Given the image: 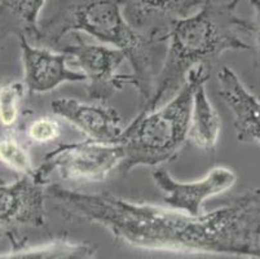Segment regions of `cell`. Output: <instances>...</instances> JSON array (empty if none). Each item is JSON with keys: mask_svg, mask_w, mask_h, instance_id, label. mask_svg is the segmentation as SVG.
I'll return each instance as SVG.
<instances>
[{"mask_svg": "<svg viewBox=\"0 0 260 259\" xmlns=\"http://www.w3.org/2000/svg\"><path fill=\"white\" fill-rule=\"evenodd\" d=\"M78 32L126 54L143 108L154 92L153 49L157 43L141 37L128 25L119 0H53L51 11L39 21L34 42L48 48L57 47L63 37Z\"/></svg>", "mask_w": 260, "mask_h": 259, "instance_id": "obj_3", "label": "cell"}, {"mask_svg": "<svg viewBox=\"0 0 260 259\" xmlns=\"http://www.w3.org/2000/svg\"><path fill=\"white\" fill-rule=\"evenodd\" d=\"M61 52L74 57L82 74L88 82V97L98 103H106L124 85L136 87L132 74H120L119 68L127 60L126 54L114 47L91 44L75 34L73 43L66 44Z\"/></svg>", "mask_w": 260, "mask_h": 259, "instance_id": "obj_6", "label": "cell"}, {"mask_svg": "<svg viewBox=\"0 0 260 259\" xmlns=\"http://www.w3.org/2000/svg\"><path fill=\"white\" fill-rule=\"evenodd\" d=\"M68 217L101 225L135 249L260 258V188L201 215L132 203L112 193L87 194L52 184L47 191Z\"/></svg>", "mask_w": 260, "mask_h": 259, "instance_id": "obj_1", "label": "cell"}, {"mask_svg": "<svg viewBox=\"0 0 260 259\" xmlns=\"http://www.w3.org/2000/svg\"><path fill=\"white\" fill-rule=\"evenodd\" d=\"M23 65V83L30 94H46L68 82H86L82 73L66 65L69 54L53 52L48 47L34 46L26 38H18Z\"/></svg>", "mask_w": 260, "mask_h": 259, "instance_id": "obj_9", "label": "cell"}, {"mask_svg": "<svg viewBox=\"0 0 260 259\" xmlns=\"http://www.w3.org/2000/svg\"><path fill=\"white\" fill-rule=\"evenodd\" d=\"M119 3L135 32L158 44L169 39L177 21L189 17L205 0H119Z\"/></svg>", "mask_w": 260, "mask_h": 259, "instance_id": "obj_8", "label": "cell"}, {"mask_svg": "<svg viewBox=\"0 0 260 259\" xmlns=\"http://www.w3.org/2000/svg\"><path fill=\"white\" fill-rule=\"evenodd\" d=\"M191 105L193 85L186 80L163 108L136 114L124 128L119 142L124 151V158L119 166L123 174H128L138 166L172 162L188 140Z\"/></svg>", "mask_w": 260, "mask_h": 259, "instance_id": "obj_4", "label": "cell"}, {"mask_svg": "<svg viewBox=\"0 0 260 259\" xmlns=\"http://www.w3.org/2000/svg\"><path fill=\"white\" fill-rule=\"evenodd\" d=\"M249 259H259V258H249Z\"/></svg>", "mask_w": 260, "mask_h": 259, "instance_id": "obj_21", "label": "cell"}, {"mask_svg": "<svg viewBox=\"0 0 260 259\" xmlns=\"http://www.w3.org/2000/svg\"><path fill=\"white\" fill-rule=\"evenodd\" d=\"M153 180L162 191L163 201L175 210L190 215H201L206 199L231 189L237 182V175L228 167H214L209 174L196 182H179L165 168L153 171Z\"/></svg>", "mask_w": 260, "mask_h": 259, "instance_id": "obj_7", "label": "cell"}, {"mask_svg": "<svg viewBox=\"0 0 260 259\" xmlns=\"http://www.w3.org/2000/svg\"><path fill=\"white\" fill-rule=\"evenodd\" d=\"M0 162L21 177H32L35 172L29 149L12 131L0 132Z\"/></svg>", "mask_w": 260, "mask_h": 259, "instance_id": "obj_16", "label": "cell"}, {"mask_svg": "<svg viewBox=\"0 0 260 259\" xmlns=\"http://www.w3.org/2000/svg\"><path fill=\"white\" fill-rule=\"evenodd\" d=\"M254 8V21H251V35L254 37V66L260 79V0H249Z\"/></svg>", "mask_w": 260, "mask_h": 259, "instance_id": "obj_19", "label": "cell"}, {"mask_svg": "<svg viewBox=\"0 0 260 259\" xmlns=\"http://www.w3.org/2000/svg\"><path fill=\"white\" fill-rule=\"evenodd\" d=\"M2 183H4V180L2 179V178H0V184H2Z\"/></svg>", "mask_w": 260, "mask_h": 259, "instance_id": "obj_20", "label": "cell"}, {"mask_svg": "<svg viewBox=\"0 0 260 259\" xmlns=\"http://www.w3.org/2000/svg\"><path fill=\"white\" fill-rule=\"evenodd\" d=\"M46 0H0V40L11 35L34 40Z\"/></svg>", "mask_w": 260, "mask_h": 259, "instance_id": "obj_14", "label": "cell"}, {"mask_svg": "<svg viewBox=\"0 0 260 259\" xmlns=\"http://www.w3.org/2000/svg\"><path fill=\"white\" fill-rule=\"evenodd\" d=\"M219 96L233 114L236 136L240 142L260 146V99L242 83L232 69H220L217 74Z\"/></svg>", "mask_w": 260, "mask_h": 259, "instance_id": "obj_12", "label": "cell"}, {"mask_svg": "<svg viewBox=\"0 0 260 259\" xmlns=\"http://www.w3.org/2000/svg\"><path fill=\"white\" fill-rule=\"evenodd\" d=\"M61 134L60 122L51 116L35 118L26 128V135L34 144H48Z\"/></svg>", "mask_w": 260, "mask_h": 259, "instance_id": "obj_18", "label": "cell"}, {"mask_svg": "<svg viewBox=\"0 0 260 259\" xmlns=\"http://www.w3.org/2000/svg\"><path fill=\"white\" fill-rule=\"evenodd\" d=\"M0 239H2V234H0Z\"/></svg>", "mask_w": 260, "mask_h": 259, "instance_id": "obj_22", "label": "cell"}, {"mask_svg": "<svg viewBox=\"0 0 260 259\" xmlns=\"http://www.w3.org/2000/svg\"><path fill=\"white\" fill-rule=\"evenodd\" d=\"M44 185L32 177H21L13 184H0V227L9 232L21 227L46 224Z\"/></svg>", "mask_w": 260, "mask_h": 259, "instance_id": "obj_11", "label": "cell"}, {"mask_svg": "<svg viewBox=\"0 0 260 259\" xmlns=\"http://www.w3.org/2000/svg\"><path fill=\"white\" fill-rule=\"evenodd\" d=\"M51 108L54 116L72 123L88 140L109 146L120 142L124 127L119 113L112 106L65 97L53 100Z\"/></svg>", "mask_w": 260, "mask_h": 259, "instance_id": "obj_10", "label": "cell"}, {"mask_svg": "<svg viewBox=\"0 0 260 259\" xmlns=\"http://www.w3.org/2000/svg\"><path fill=\"white\" fill-rule=\"evenodd\" d=\"M238 4L240 0H205L197 13L175 23L154 92L138 114L155 110L163 100L176 94L191 69L200 65L210 69L228 51L251 49L242 39V35L251 34V22L238 16Z\"/></svg>", "mask_w": 260, "mask_h": 259, "instance_id": "obj_2", "label": "cell"}, {"mask_svg": "<svg viewBox=\"0 0 260 259\" xmlns=\"http://www.w3.org/2000/svg\"><path fill=\"white\" fill-rule=\"evenodd\" d=\"M210 69L200 65L189 71L186 80L193 85L190 128L188 140L197 148L212 152L216 148L220 135V117L210 101L206 82L210 79Z\"/></svg>", "mask_w": 260, "mask_h": 259, "instance_id": "obj_13", "label": "cell"}, {"mask_svg": "<svg viewBox=\"0 0 260 259\" xmlns=\"http://www.w3.org/2000/svg\"><path fill=\"white\" fill-rule=\"evenodd\" d=\"M123 158L124 151L120 144L109 146L92 140L61 144L44 157L32 178L42 185L49 182L52 174L65 182L103 183L120 166Z\"/></svg>", "mask_w": 260, "mask_h": 259, "instance_id": "obj_5", "label": "cell"}, {"mask_svg": "<svg viewBox=\"0 0 260 259\" xmlns=\"http://www.w3.org/2000/svg\"><path fill=\"white\" fill-rule=\"evenodd\" d=\"M25 83L21 80H8L0 84V125L11 128L17 123L25 92Z\"/></svg>", "mask_w": 260, "mask_h": 259, "instance_id": "obj_17", "label": "cell"}, {"mask_svg": "<svg viewBox=\"0 0 260 259\" xmlns=\"http://www.w3.org/2000/svg\"><path fill=\"white\" fill-rule=\"evenodd\" d=\"M94 256L96 250L87 242H73L60 239L46 245L4 254L0 255V259H94Z\"/></svg>", "mask_w": 260, "mask_h": 259, "instance_id": "obj_15", "label": "cell"}]
</instances>
